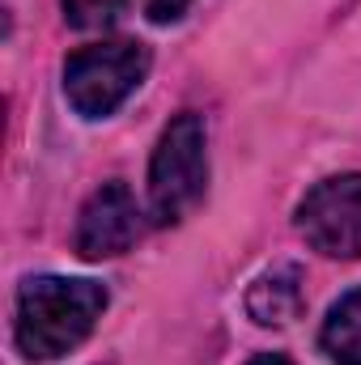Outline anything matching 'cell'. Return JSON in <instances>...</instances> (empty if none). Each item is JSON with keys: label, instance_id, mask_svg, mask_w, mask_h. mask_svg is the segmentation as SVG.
Listing matches in <instances>:
<instances>
[{"label": "cell", "instance_id": "obj_4", "mask_svg": "<svg viewBox=\"0 0 361 365\" xmlns=\"http://www.w3.org/2000/svg\"><path fill=\"white\" fill-rule=\"evenodd\" d=\"M298 234L332 259H361V175L315 182L298 204Z\"/></svg>", "mask_w": 361, "mask_h": 365}, {"label": "cell", "instance_id": "obj_10", "mask_svg": "<svg viewBox=\"0 0 361 365\" xmlns=\"http://www.w3.org/2000/svg\"><path fill=\"white\" fill-rule=\"evenodd\" d=\"M247 365H293L289 357H280V353H260V357H251Z\"/></svg>", "mask_w": 361, "mask_h": 365}, {"label": "cell", "instance_id": "obj_7", "mask_svg": "<svg viewBox=\"0 0 361 365\" xmlns=\"http://www.w3.org/2000/svg\"><path fill=\"white\" fill-rule=\"evenodd\" d=\"M319 344H323V353L336 365H361V289L345 293L327 310Z\"/></svg>", "mask_w": 361, "mask_h": 365}, {"label": "cell", "instance_id": "obj_3", "mask_svg": "<svg viewBox=\"0 0 361 365\" xmlns=\"http://www.w3.org/2000/svg\"><path fill=\"white\" fill-rule=\"evenodd\" d=\"M149 47L132 38L90 43L64 60V98L81 119L115 115L149 77Z\"/></svg>", "mask_w": 361, "mask_h": 365}, {"label": "cell", "instance_id": "obj_6", "mask_svg": "<svg viewBox=\"0 0 361 365\" xmlns=\"http://www.w3.org/2000/svg\"><path fill=\"white\" fill-rule=\"evenodd\" d=\"M302 310V268L276 264L247 289V314L260 327H285Z\"/></svg>", "mask_w": 361, "mask_h": 365}, {"label": "cell", "instance_id": "obj_9", "mask_svg": "<svg viewBox=\"0 0 361 365\" xmlns=\"http://www.w3.org/2000/svg\"><path fill=\"white\" fill-rule=\"evenodd\" d=\"M191 4H195V0H141V13H145L153 26H171V21H179Z\"/></svg>", "mask_w": 361, "mask_h": 365}, {"label": "cell", "instance_id": "obj_1", "mask_svg": "<svg viewBox=\"0 0 361 365\" xmlns=\"http://www.w3.org/2000/svg\"><path fill=\"white\" fill-rule=\"evenodd\" d=\"M111 293L98 280L77 276H30L17 293V349L26 361H56L73 353L106 310Z\"/></svg>", "mask_w": 361, "mask_h": 365}, {"label": "cell", "instance_id": "obj_2", "mask_svg": "<svg viewBox=\"0 0 361 365\" xmlns=\"http://www.w3.org/2000/svg\"><path fill=\"white\" fill-rule=\"evenodd\" d=\"M208 187V132L195 110H183L158 136L149 158V217L158 225H179L204 200Z\"/></svg>", "mask_w": 361, "mask_h": 365}, {"label": "cell", "instance_id": "obj_5", "mask_svg": "<svg viewBox=\"0 0 361 365\" xmlns=\"http://www.w3.org/2000/svg\"><path fill=\"white\" fill-rule=\"evenodd\" d=\"M141 238V208L123 182H102L77 212L73 247L81 259H115L132 251Z\"/></svg>", "mask_w": 361, "mask_h": 365}, {"label": "cell", "instance_id": "obj_8", "mask_svg": "<svg viewBox=\"0 0 361 365\" xmlns=\"http://www.w3.org/2000/svg\"><path fill=\"white\" fill-rule=\"evenodd\" d=\"M60 9L73 30H102L123 13V0H60Z\"/></svg>", "mask_w": 361, "mask_h": 365}]
</instances>
